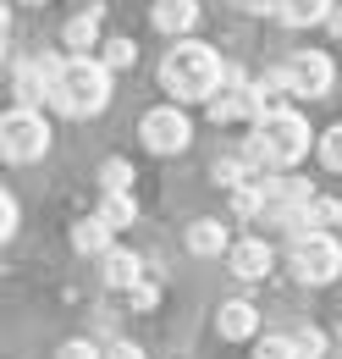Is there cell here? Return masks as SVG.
Listing matches in <instances>:
<instances>
[{"label": "cell", "mask_w": 342, "mask_h": 359, "mask_svg": "<svg viewBox=\"0 0 342 359\" xmlns=\"http://www.w3.org/2000/svg\"><path fill=\"white\" fill-rule=\"evenodd\" d=\"M276 22L287 28H315V22H331V0H271Z\"/></svg>", "instance_id": "obj_10"}, {"label": "cell", "mask_w": 342, "mask_h": 359, "mask_svg": "<svg viewBox=\"0 0 342 359\" xmlns=\"http://www.w3.org/2000/svg\"><path fill=\"white\" fill-rule=\"evenodd\" d=\"M331 34H337V39H342V11H331Z\"/></svg>", "instance_id": "obj_26"}, {"label": "cell", "mask_w": 342, "mask_h": 359, "mask_svg": "<svg viewBox=\"0 0 342 359\" xmlns=\"http://www.w3.org/2000/svg\"><path fill=\"white\" fill-rule=\"evenodd\" d=\"M320 161H326L331 172H342V122H337V128H326V133H320Z\"/></svg>", "instance_id": "obj_20"}, {"label": "cell", "mask_w": 342, "mask_h": 359, "mask_svg": "<svg viewBox=\"0 0 342 359\" xmlns=\"http://www.w3.org/2000/svg\"><path fill=\"white\" fill-rule=\"evenodd\" d=\"M105 359H144V348H138V343H111Z\"/></svg>", "instance_id": "obj_25"}, {"label": "cell", "mask_w": 342, "mask_h": 359, "mask_svg": "<svg viewBox=\"0 0 342 359\" xmlns=\"http://www.w3.org/2000/svg\"><path fill=\"white\" fill-rule=\"evenodd\" d=\"M160 83H166V94H177V105L215 100V89H226V61L205 39H177L160 61Z\"/></svg>", "instance_id": "obj_1"}, {"label": "cell", "mask_w": 342, "mask_h": 359, "mask_svg": "<svg viewBox=\"0 0 342 359\" xmlns=\"http://www.w3.org/2000/svg\"><path fill=\"white\" fill-rule=\"evenodd\" d=\"M61 39H67V50H72V55H88V50L100 45V6L78 11V17L61 28Z\"/></svg>", "instance_id": "obj_13"}, {"label": "cell", "mask_w": 342, "mask_h": 359, "mask_svg": "<svg viewBox=\"0 0 342 359\" xmlns=\"http://www.w3.org/2000/svg\"><path fill=\"white\" fill-rule=\"evenodd\" d=\"M0 232H17V194H0Z\"/></svg>", "instance_id": "obj_23"}, {"label": "cell", "mask_w": 342, "mask_h": 359, "mask_svg": "<svg viewBox=\"0 0 342 359\" xmlns=\"http://www.w3.org/2000/svg\"><path fill=\"white\" fill-rule=\"evenodd\" d=\"M50 105L67 116H100L111 105V67L94 55H67V67L50 89Z\"/></svg>", "instance_id": "obj_2"}, {"label": "cell", "mask_w": 342, "mask_h": 359, "mask_svg": "<svg viewBox=\"0 0 342 359\" xmlns=\"http://www.w3.org/2000/svg\"><path fill=\"white\" fill-rule=\"evenodd\" d=\"M293 276L309 282V287H326V282H337L342 276V243L331 232H309L293 243Z\"/></svg>", "instance_id": "obj_5"}, {"label": "cell", "mask_w": 342, "mask_h": 359, "mask_svg": "<svg viewBox=\"0 0 342 359\" xmlns=\"http://www.w3.org/2000/svg\"><path fill=\"white\" fill-rule=\"evenodd\" d=\"M55 359H105L100 343H88V337H72V343H61V354Z\"/></svg>", "instance_id": "obj_22"}, {"label": "cell", "mask_w": 342, "mask_h": 359, "mask_svg": "<svg viewBox=\"0 0 342 359\" xmlns=\"http://www.w3.org/2000/svg\"><path fill=\"white\" fill-rule=\"evenodd\" d=\"M138 138H144V149H155V155H182L188 138H193V122H188L177 105H155V111H144Z\"/></svg>", "instance_id": "obj_6"}, {"label": "cell", "mask_w": 342, "mask_h": 359, "mask_svg": "<svg viewBox=\"0 0 342 359\" xmlns=\"http://www.w3.org/2000/svg\"><path fill=\"white\" fill-rule=\"evenodd\" d=\"M215 332H221L226 343H243V337L259 332V310L249 304V299H226V304L215 310Z\"/></svg>", "instance_id": "obj_9"}, {"label": "cell", "mask_w": 342, "mask_h": 359, "mask_svg": "<svg viewBox=\"0 0 342 359\" xmlns=\"http://www.w3.org/2000/svg\"><path fill=\"white\" fill-rule=\"evenodd\" d=\"M149 17H155L160 34H177V39H182V34H193V22H199V0H155Z\"/></svg>", "instance_id": "obj_11"}, {"label": "cell", "mask_w": 342, "mask_h": 359, "mask_svg": "<svg viewBox=\"0 0 342 359\" xmlns=\"http://www.w3.org/2000/svg\"><path fill=\"white\" fill-rule=\"evenodd\" d=\"M287 78H293V94H309V100H320V94H331V78H337V67H331V55H326V50H299V55L287 61Z\"/></svg>", "instance_id": "obj_7"}, {"label": "cell", "mask_w": 342, "mask_h": 359, "mask_svg": "<svg viewBox=\"0 0 342 359\" xmlns=\"http://www.w3.org/2000/svg\"><path fill=\"white\" fill-rule=\"evenodd\" d=\"M188 249H193V255H205V260H210V255H232L226 226L210 222V216H205V222H193V226H188Z\"/></svg>", "instance_id": "obj_15"}, {"label": "cell", "mask_w": 342, "mask_h": 359, "mask_svg": "<svg viewBox=\"0 0 342 359\" xmlns=\"http://www.w3.org/2000/svg\"><path fill=\"white\" fill-rule=\"evenodd\" d=\"M72 249H78V255H100V260H105V255L116 249V243H111V226L100 222V216L78 222V226H72Z\"/></svg>", "instance_id": "obj_14"}, {"label": "cell", "mask_w": 342, "mask_h": 359, "mask_svg": "<svg viewBox=\"0 0 342 359\" xmlns=\"http://www.w3.org/2000/svg\"><path fill=\"white\" fill-rule=\"evenodd\" d=\"M100 50H105L100 61H105L111 72H122V67H132V61H138V45H132V39H105Z\"/></svg>", "instance_id": "obj_18"}, {"label": "cell", "mask_w": 342, "mask_h": 359, "mask_svg": "<svg viewBox=\"0 0 342 359\" xmlns=\"http://www.w3.org/2000/svg\"><path fill=\"white\" fill-rule=\"evenodd\" d=\"M337 226H342V216H337Z\"/></svg>", "instance_id": "obj_29"}, {"label": "cell", "mask_w": 342, "mask_h": 359, "mask_svg": "<svg viewBox=\"0 0 342 359\" xmlns=\"http://www.w3.org/2000/svg\"><path fill=\"white\" fill-rule=\"evenodd\" d=\"M94 216H100V222L116 232V226H132V222H138V205H132V194H105Z\"/></svg>", "instance_id": "obj_16"}, {"label": "cell", "mask_w": 342, "mask_h": 359, "mask_svg": "<svg viewBox=\"0 0 342 359\" xmlns=\"http://www.w3.org/2000/svg\"><path fill=\"white\" fill-rule=\"evenodd\" d=\"M254 359H303V354H299V343H293V337H259V343H254Z\"/></svg>", "instance_id": "obj_19"}, {"label": "cell", "mask_w": 342, "mask_h": 359, "mask_svg": "<svg viewBox=\"0 0 342 359\" xmlns=\"http://www.w3.org/2000/svg\"><path fill=\"white\" fill-rule=\"evenodd\" d=\"M22 6H50V0H22Z\"/></svg>", "instance_id": "obj_27"}, {"label": "cell", "mask_w": 342, "mask_h": 359, "mask_svg": "<svg viewBox=\"0 0 342 359\" xmlns=\"http://www.w3.org/2000/svg\"><path fill=\"white\" fill-rule=\"evenodd\" d=\"M337 332H342V326H337Z\"/></svg>", "instance_id": "obj_30"}, {"label": "cell", "mask_w": 342, "mask_h": 359, "mask_svg": "<svg viewBox=\"0 0 342 359\" xmlns=\"http://www.w3.org/2000/svg\"><path fill=\"white\" fill-rule=\"evenodd\" d=\"M293 343H299V354H303V359H326V332H315V326H303Z\"/></svg>", "instance_id": "obj_21"}, {"label": "cell", "mask_w": 342, "mask_h": 359, "mask_svg": "<svg viewBox=\"0 0 342 359\" xmlns=\"http://www.w3.org/2000/svg\"><path fill=\"white\" fill-rule=\"evenodd\" d=\"M254 138H259V149H265L271 166H299L309 155V116L293 111V105H271L254 122Z\"/></svg>", "instance_id": "obj_3"}, {"label": "cell", "mask_w": 342, "mask_h": 359, "mask_svg": "<svg viewBox=\"0 0 342 359\" xmlns=\"http://www.w3.org/2000/svg\"><path fill=\"white\" fill-rule=\"evenodd\" d=\"M271 266H276V255H271L265 238H243V243H232V255H226V271H232L238 282H265Z\"/></svg>", "instance_id": "obj_8"}, {"label": "cell", "mask_w": 342, "mask_h": 359, "mask_svg": "<svg viewBox=\"0 0 342 359\" xmlns=\"http://www.w3.org/2000/svg\"><path fill=\"white\" fill-rule=\"evenodd\" d=\"M44 149H50V122L34 105H11L0 116V155L17 161V166H28V161H39Z\"/></svg>", "instance_id": "obj_4"}, {"label": "cell", "mask_w": 342, "mask_h": 359, "mask_svg": "<svg viewBox=\"0 0 342 359\" xmlns=\"http://www.w3.org/2000/svg\"><path fill=\"white\" fill-rule=\"evenodd\" d=\"M132 166L128 161H122V155H111V161H105V166H100V188H105V194H132Z\"/></svg>", "instance_id": "obj_17"}, {"label": "cell", "mask_w": 342, "mask_h": 359, "mask_svg": "<svg viewBox=\"0 0 342 359\" xmlns=\"http://www.w3.org/2000/svg\"><path fill=\"white\" fill-rule=\"evenodd\" d=\"M238 6H254V0H238Z\"/></svg>", "instance_id": "obj_28"}, {"label": "cell", "mask_w": 342, "mask_h": 359, "mask_svg": "<svg viewBox=\"0 0 342 359\" xmlns=\"http://www.w3.org/2000/svg\"><path fill=\"white\" fill-rule=\"evenodd\" d=\"M155 299H160L155 282H138V287H132V304H138V310H155Z\"/></svg>", "instance_id": "obj_24"}, {"label": "cell", "mask_w": 342, "mask_h": 359, "mask_svg": "<svg viewBox=\"0 0 342 359\" xmlns=\"http://www.w3.org/2000/svg\"><path fill=\"white\" fill-rule=\"evenodd\" d=\"M100 276H105V287H122V293H132L138 282H144V260L132 255V249H111L105 260H100Z\"/></svg>", "instance_id": "obj_12"}]
</instances>
